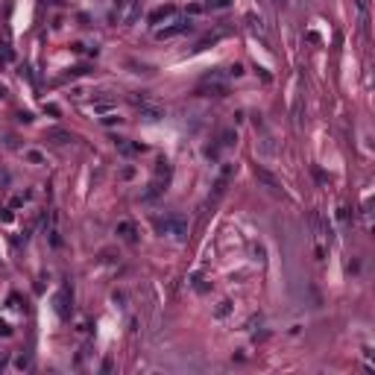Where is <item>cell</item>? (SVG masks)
<instances>
[{"label":"cell","instance_id":"cell-1","mask_svg":"<svg viewBox=\"0 0 375 375\" xmlns=\"http://www.w3.org/2000/svg\"><path fill=\"white\" fill-rule=\"evenodd\" d=\"M156 226H158V229H161V232H173L176 238H182V235H185V232H188L185 220H158Z\"/></svg>","mask_w":375,"mask_h":375},{"label":"cell","instance_id":"cell-2","mask_svg":"<svg viewBox=\"0 0 375 375\" xmlns=\"http://www.w3.org/2000/svg\"><path fill=\"white\" fill-rule=\"evenodd\" d=\"M50 138H56L59 144H64V141H70V135H67V132H62V129H53V132H50Z\"/></svg>","mask_w":375,"mask_h":375}]
</instances>
